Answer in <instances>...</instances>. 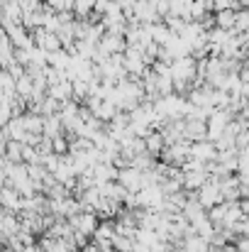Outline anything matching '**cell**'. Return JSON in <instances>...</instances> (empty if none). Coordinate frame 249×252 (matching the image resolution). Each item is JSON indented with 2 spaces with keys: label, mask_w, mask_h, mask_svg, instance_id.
Masks as SVG:
<instances>
[{
  "label": "cell",
  "mask_w": 249,
  "mask_h": 252,
  "mask_svg": "<svg viewBox=\"0 0 249 252\" xmlns=\"http://www.w3.org/2000/svg\"><path fill=\"white\" fill-rule=\"evenodd\" d=\"M95 49H100L105 57H110V54H122V52L127 49V42H125V37H120V34L103 32V37H100V42L95 44Z\"/></svg>",
  "instance_id": "obj_1"
},
{
  "label": "cell",
  "mask_w": 249,
  "mask_h": 252,
  "mask_svg": "<svg viewBox=\"0 0 249 252\" xmlns=\"http://www.w3.org/2000/svg\"><path fill=\"white\" fill-rule=\"evenodd\" d=\"M249 30V12L247 10H237L235 12V22H232V34H247Z\"/></svg>",
  "instance_id": "obj_5"
},
{
  "label": "cell",
  "mask_w": 249,
  "mask_h": 252,
  "mask_svg": "<svg viewBox=\"0 0 249 252\" xmlns=\"http://www.w3.org/2000/svg\"><path fill=\"white\" fill-rule=\"evenodd\" d=\"M162 22L166 25V30L171 32V34H181L183 32V27H186V20H181V17H176V15H164L162 17Z\"/></svg>",
  "instance_id": "obj_6"
},
{
  "label": "cell",
  "mask_w": 249,
  "mask_h": 252,
  "mask_svg": "<svg viewBox=\"0 0 249 252\" xmlns=\"http://www.w3.org/2000/svg\"><path fill=\"white\" fill-rule=\"evenodd\" d=\"M215 20V27L218 30H225V32H232V22H235V12L232 10H220L213 15Z\"/></svg>",
  "instance_id": "obj_4"
},
{
  "label": "cell",
  "mask_w": 249,
  "mask_h": 252,
  "mask_svg": "<svg viewBox=\"0 0 249 252\" xmlns=\"http://www.w3.org/2000/svg\"><path fill=\"white\" fill-rule=\"evenodd\" d=\"M15 93L22 95V98H29L32 95V79L27 74H22L17 81H15Z\"/></svg>",
  "instance_id": "obj_8"
},
{
  "label": "cell",
  "mask_w": 249,
  "mask_h": 252,
  "mask_svg": "<svg viewBox=\"0 0 249 252\" xmlns=\"http://www.w3.org/2000/svg\"><path fill=\"white\" fill-rule=\"evenodd\" d=\"M149 37H152V42H154L157 47H164L166 39L171 37V32L166 30L164 22H157V25H149Z\"/></svg>",
  "instance_id": "obj_3"
},
{
  "label": "cell",
  "mask_w": 249,
  "mask_h": 252,
  "mask_svg": "<svg viewBox=\"0 0 249 252\" xmlns=\"http://www.w3.org/2000/svg\"><path fill=\"white\" fill-rule=\"evenodd\" d=\"M7 118V108H0V120H5Z\"/></svg>",
  "instance_id": "obj_9"
},
{
  "label": "cell",
  "mask_w": 249,
  "mask_h": 252,
  "mask_svg": "<svg viewBox=\"0 0 249 252\" xmlns=\"http://www.w3.org/2000/svg\"><path fill=\"white\" fill-rule=\"evenodd\" d=\"M69 64H71V57H69L64 49L47 54V66H52V69H56V71H66Z\"/></svg>",
  "instance_id": "obj_2"
},
{
  "label": "cell",
  "mask_w": 249,
  "mask_h": 252,
  "mask_svg": "<svg viewBox=\"0 0 249 252\" xmlns=\"http://www.w3.org/2000/svg\"><path fill=\"white\" fill-rule=\"evenodd\" d=\"M49 93H52L54 100H66L71 95V81H61L56 86H49Z\"/></svg>",
  "instance_id": "obj_7"
}]
</instances>
